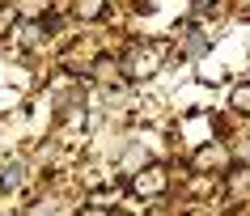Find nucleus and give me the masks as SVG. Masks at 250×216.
Listing matches in <instances>:
<instances>
[{"label":"nucleus","instance_id":"obj_1","mask_svg":"<svg viewBox=\"0 0 250 216\" xmlns=\"http://www.w3.org/2000/svg\"><path fill=\"white\" fill-rule=\"evenodd\" d=\"M119 68H123V77H127V81H148V77L161 68L157 47H148V42L127 47V51H123V59H119Z\"/></svg>","mask_w":250,"mask_h":216},{"label":"nucleus","instance_id":"obj_2","mask_svg":"<svg viewBox=\"0 0 250 216\" xmlns=\"http://www.w3.org/2000/svg\"><path fill=\"white\" fill-rule=\"evenodd\" d=\"M132 191L140 199H157L161 191H166V170L161 165H140V174L132 178Z\"/></svg>","mask_w":250,"mask_h":216},{"label":"nucleus","instance_id":"obj_3","mask_svg":"<svg viewBox=\"0 0 250 216\" xmlns=\"http://www.w3.org/2000/svg\"><path fill=\"white\" fill-rule=\"evenodd\" d=\"M191 165H195L199 174H216V170H225V149L221 144H204V149H195Z\"/></svg>","mask_w":250,"mask_h":216},{"label":"nucleus","instance_id":"obj_4","mask_svg":"<svg viewBox=\"0 0 250 216\" xmlns=\"http://www.w3.org/2000/svg\"><path fill=\"white\" fill-rule=\"evenodd\" d=\"M47 9H51V0H17V4H13V13H21L26 21H34V17H42Z\"/></svg>","mask_w":250,"mask_h":216},{"label":"nucleus","instance_id":"obj_5","mask_svg":"<svg viewBox=\"0 0 250 216\" xmlns=\"http://www.w3.org/2000/svg\"><path fill=\"white\" fill-rule=\"evenodd\" d=\"M21 178H26V165L13 161L4 174H0V191H17V187H21Z\"/></svg>","mask_w":250,"mask_h":216},{"label":"nucleus","instance_id":"obj_6","mask_svg":"<svg viewBox=\"0 0 250 216\" xmlns=\"http://www.w3.org/2000/svg\"><path fill=\"white\" fill-rule=\"evenodd\" d=\"M102 13H106V0H77V17H85V21H93Z\"/></svg>","mask_w":250,"mask_h":216},{"label":"nucleus","instance_id":"obj_7","mask_svg":"<svg viewBox=\"0 0 250 216\" xmlns=\"http://www.w3.org/2000/svg\"><path fill=\"white\" fill-rule=\"evenodd\" d=\"M204 47H208V34H204L199 26H191V34H187V55H199Z\"/></svg>","mask_w":250,"mask_h":216},{"label":"nucleus","instance_id":"obj_8","mask_svg":"<svg viewBox=\"0 0 250 216\" xmlns=\"http://www.w3.org/2000/svg\"><path fill=\"white\" fill-rule=\"evenodd\" d=\"M229 102H233V110H237V115H250V85H237Z\"/></svg>","mask_w":250,"mask_h":216},{"label":"nucleus","instance_id":"obj_9","mask_svg":"<svg viewBox=\"0 0 250 216\" xmlns=\"http://www.w3.org/2000/svg\"><path fill=\"white\" fill-rule=\"evenodd\" d=\"M42 39V30H39V21H21V47H34V42Z\"/></svg>","mask_w":250,"mask_h":216},{"label":"nucleus","instance_id":"obj_10","mask_svg":"<svg viewBox=\"0 0 250 216\" xmlns=\"http://www.w3.org/2000/svg\"><path fill=\"white\" fill-rule=\"evenodd\" d=\"M123 165H127V170H140V165H148L145 149H140V153H136V149H127V157H123Z\"/></svg>","mask_w":250,"mask_h":216},{"label":"nucleus","instance_id":"obj_11","mask_svg":"<svg viewBox=\"0 0 250 216\" xmlns=\"http://www.w3.org/2000/svg\"><path fill=\"white\" fill-rule=\"evenodd\" d=\"M216 4H221V0H191V13H195V17H204V13H212Z\"/></svg>","mask_w":250,"mask_h":216},{"label":"nucleus","instance_id":"obj_12","mask_svg":"<svg viewBox=\"0 0 250 216\" xmlns=\"http://www.w3.org/2000/svg\"><path fill=\"white\" fill-rule=\"evenodd\" d=\"M77 216H110V212H106L102 203H85V208H81V212H77Z\"/></svg>","mask_w":250,"mask_h":216},{"label":"nucleus","instance_id":"obj_13","mask_svg":"<svg viewBox=\"0 0 250 216\" xmlns=\"http://www.w3.org/2000/svg\"><path fill=\"white\" fill-rule=\"evenodd\" d=\"M110 216H136V212H110Z\"/></svg>","mask_w":250,"mask_h":216}]
</instances>
